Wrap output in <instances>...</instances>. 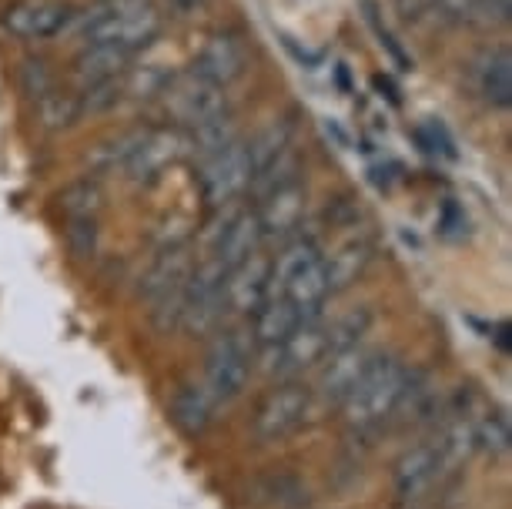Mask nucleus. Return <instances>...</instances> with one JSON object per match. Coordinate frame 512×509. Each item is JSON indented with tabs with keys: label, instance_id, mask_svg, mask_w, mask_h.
I'll list each match as a JSON object with an SVG mask.
<instances>
[{
	"label": "nucleus",
	"instance_id": "obj_20",
	"mask_svg": "<svg viewBox=\"0 0 512 509\" xmlns=\"http://www.w3.org/2000/svg\"><path fill=\"white\" fill-rule=\"evenodd\" d=\"M171 422L185 432V436H205L211 426V412H215V402L205 396L201 386H178L175 396L168 402Z\"/></svg>",
	"mask_w": 512,
	"mask_h": 509
},
{
	"label": "nucleus",
	"instance_id": "obj_4",
	"mask_svg": "<svg viewBox=\"0 0 512 509\" xmlns=\"http://www.w3.org/2000/svg\"><path fill=\"white\" fill-rule=\"evenodd\" d=\"M262 349V376L268 379H295L298 372L318 366L328 355V335H325V319L322 322H305L278 345H258Z\"/></svg>",
	"mask_w": 512,
	"mask_h": 509
},
{
	"label": "nucleus",
	"instance_id": "obj_38",
	"mask_svg": "<svg viewBox=\"0 0 512 509\" xmlns=\"http://www.w3.org/2000/svg\"><path fill=\"white\" fill-rule=\"evenodd\" d=\"M395 509H419V506H415V503H399Z\"/></svg>",
	"mask_w": 512,
	"mask_h": 509
},
{
	"label": "nucleus",
	"instance_id": "obj_25",
	"mask_svg": "<svg viewBox=\"0 0 512 509\" xmlns=\"http://www.w3.org/2000/svg\"><path fill=\"white\" fill-rule=\"evenodd\" d=\"M81 118L84 114H81V98H77V94H64L54 88L51 94H44V98L37 101V121H41V128L51 134L74 128Z\"/></svg>",
	"mask_w": 512,
	"mask_h": 509
},
{
	"label": "nucleus",
	"instance_id": "obj_9",
	"mask_svg": "<svg viewBox=\"0 0 512 509\" xmlns=\"http://www.w3.org/2000/svg\"><path fill=\"white\" fill-rule=\"evenodd\" d=\"M272 295V258L255 252L241 265L228 268L225 278V309L238 315H255Z\"/></svg>",
	"mask_w": 512,
	"mask_h": 509
},
{
	"label": "nucleus",
	"instance_id": "obj_24",
	"mask_svg": "<svg viewBox=\"0 0 512 509\" xmlns=\"http://www.w3.org/2000/svg\"><path fill=\"white\" fill-rule=\"evenodd\" d=\"M188 131V141H191V151L201 158H211L218 155L221 148H228L231 141H238L235 134V118H231V111H221L215 118L195 124V128H185Z\"/></svg>",
	"mask_w": 512,
	"mask_h": 509
},
{
	"label": "nucleus",
	"instance_id": "obj_5",
	"mask_svg": "<svg viewBox=\"0 0 512 509\" xmlns=\"http://www.w3.org/2000/svg\"><path fill=\"white\" fill-rule=\"evenodd\" d=\"M248 185H251V161L245 141H231L218 155L201 158L198 188L211 208H225L231 201H238L248 191Z\"/></svg>",
	"mask_w": 512,
	"mask_h": 509
},
{
	"label": "nucleus",
	"instance_id": "obj_1",
	"mask_svg": "<svg viewBox=\"0 0 512 509\" xmlns=\"http://www.w3.org/2000/svg\"><path fill=\"white\" fill-rule=\"evenodd\" d=\"M409 366L395 355H379L369 362L365 376L355 382L349 399L342 402L345 422L352 429H379L392 419L395 406H399L405 382H409Z\"/></svg>",
	"mask_w": 512,
	"mask_h": 509
},
{
	"label": "nucleus",
	"instance_id": "obj_10",
	"mask_svg": "<svg viewBox=\"0 0 512 509\" xmlns=\"http://www.w3.org/2000/svg\"><path fill=\"white\" fill-rule=\"evenodd\" d=\"M71 4L64 0H17L4 11V27L21 41H44L71 24Z\"/></svg>",
	"mask_w": 512,
	"mask_h": 509
},
{
	"label": "nucleus",
	"instance_id": "obj_21",
	"mask_svg": "<svg viewBox=\"0 0 512 509\" xmlns=\"http://www.w3.org/2000/svg\"><path fill=\"white\" fill-rule=\"evenodd\" d=\"M191 272V258L185 245H168L164 252L154 258V265L148 268V275L141 278V295L144 299H161L168 288L181 285Z\"/></svg>",
	"mask_w": 512,
	"mask_h": 509
},
{
	"label": "nucleus",
	"instance_id": "obj_2",
	"mask_svg": "<svg viewBox=\"0 0 512 509\" xmlns=\"http://www.w3.org/2000/svg\"><path fill=\"white\" fill-rule=\"evenodd\" d=\"M251 379V345L241 332H225L218 335L215 345L208 349L205 362V396L215 406H228L241 392L248 389Z\"/></svg>",
	"mask_w": 512,
	"mask_h": 509
},
{
	"label": "nucleus",
	"instance_id": "obj_13",
	"mask_svg": "<svg viewBox=\"0 0 512 509\" xmlns=\"http://www.w3.org/2000/svg\"><path fill=\"white\" fill-rule=\"evenodd\" d=\"M372 359H375V352H369L365 345H355V349L328 355L322 379H318V389H312V392L318 399L342 406V402L349 399V392L355 389V382L365 376V369H369Z\"/></svg>",
	"mask_w": 512,
	"mask_h": 509
},
{
	"label": "nucleus",
	"instance_id": "obj_16",
	"mask_svg": "<svg viewBox=\"0 0 512 509\" xmlns=\"http://www.w3.org/2000/svg\"><path fill=\"white\" fill-rule=\"evenodd\" d=\"M369 262H372V242H369V238H349V242L338 245L332 255H322L328 295L349 292V288L365 275Z\"/></svg>",
	"mask_w": 512,
	"mask_h": 509
},
{
	"label": "nucleus",
	"instance_id": "obj_14",
	"mask_svg": "<svg viewBox=\"0 0 512 509\" xmlns=\"http://www.w3.org/2000/svg\"><path fill=\"white\" fill-rule=\"evenodd\" d=\"M265 235L258 225V211L255 208H241L231 218H225V228L215 232V258L225 268L241 265L245 258H251L262 248Z\"/></svg>",
	"mask_w": 512,
	"mask_h": 509
},
{
	"label": "nucleus",
	"instance_id": "obj_19",
	"mask_svg": "<svg viewBox=\"0 0 512 509\" xmlns=\"http://www.w3.org/2000/svg\"><path fill=\"white\" fill-rule=\"evenodd\" d=\"M151 128H144V124H138V128H128L121 134H111V138L98 141L91 148L88 155V168L91 175H111V171H124V165L138 155V148L144 144V138H148Z\"/></svg>",
	"mask_w": 512,
	"mask_h": 509
},
{
	"label": "nucleus",
	"instance_id": "obj_3",
	"mask_svg": "<svg viewBox=\"0 0 512 509\" xmlns=\"http://www.w3.org/2000/svg\"><path fill=\"white\" fill-rule=\"evenodd\" d=\"M315 392L302 386V382H282L265 396L258 406L255 419H251V436L258 443H282V439L295 436L305 426L308 412H312Z\"/></svg>",
	"mask_w": 512,
	"mask_h": 509
},
{
	"label": "nucleus",
	"instance_id": "obj_34",
	"mask_svg": "<svg viewBox=\"0 0 512 509\" xmlns=\"http://www.w3.org/2000/svg\"><path fill=\"white\" fill-rule=\"evenodd\" d=\"M412 138L422 144L425 155H439V151H442V155H449V158L456 155V151H452V138H449L446 128H442V124H439L436 118L422 121L419 128L412 131Z\"/></svg>",
	"mask_w": 512,
	"mask_h": 509
},
{
	"label": "nucleus",
	"instance_id": "obj_28",
	"mask_svg": "<svg viewBox=\"0 0 512 509\" xmlns=\"http://www.w3.org/2000/svg\"><path fill=\"white\" fill-rule=\"evenodd\" d=\"M171 74L161 71L158 64L151 67H128L124 71V98H134V101H148V98H161V91L168 88Z\"/></svg>",
	"mask_w": 512,
	"mask_h": 509
},
{
	"label": "nucleus",
	"instance_id": "obj_36",
	"mask_svg": "<svg viewBox=\"0 0 512 509\" xmlns=\"http://www.w3.org/2000/svg\"><path fill=\"white\" fill-rule=\"evenodd\" d=\"M476 4V0H439V7L446 11L449 17H459V21H466L469 7Z\"/></svg>",
	"mask_w": 512,
	"mask_h": 509
},
{
	"label": "nucleus",
	"instance_id": "obj_7",
	"mask_svg": "<svg viewBox=\"0 0 512 509\" xmlns=\"http://www.w3.org/2000/svg\"><path fill=\"white\" fill-rule=\"evenodd\" d=\"M191 155V141L185 128H171V124H161V128H151L148 138L138 148L128 165H124L121 175L134 181V185H151L154 178H161L164 168L178 165L181 158Z\"/></svg>",
	"mask_w": 512,
	"mask_h": 509
},
{
	"label": "nucleus",
	"instance_id": "obj_31",
	"mask_svg": "<svg viewBox=\"0 0 512 509\" xmlns=\"http://www.w3.org/2000/svg\"><path fill=\"white\" fill-rule=\"evenodd\" d=\"M466 21L479 31H499L512 21V0H476L469 7Z\"/></svg>",
	"mask_w": 512,
	"mask_h": 509
},
{
	"label": "nucleus",
	"instance_id": "obj_32",
	"mask_svg": "<svg viewBox=\"0 0 512 509\" xmlns=\"http://www.w3.org/2000/svg\"><path fill=\"white\" fill-rule=\"evenodd\" d=\"M77 98H81V114H104V111L118 108V104L124 101V84H121V78L104 81V84H91V88H84Z\"/></svg>",
	"mask_w": 512,
	"mask_h": 509
},
{
	"label": "nucleus",
	"instance_id": "obj_29",
	"mask_svg": "<svg viewBox=\"0 0 512 509\" xmlns=\"http://www.w3.org/2000/svg\"><path fill=\"white\" fill-rule=\"evenodd\" d=\"M262 496H268V503L275 509H302L308 506V489L298 483L295 476H268L262 479Z\"/></svg>",
	"mask_w": 512,
	"mask_h": 509
},
{
	"label": "nucleus",
	"instance_id": "obj_23",
	"mask_svg": "<svg viewBox=\"0 0 512 509\" xmlns=\"http://www.w3.org/2000/svg\"><path fill=\"white\" fill-rule=\"evenodd\" d=\"M245 148H248V161H251V178H255L258 171L268 168L272 161H278L288 148H292V124L288 121L268 124V128L258 131Z\"/></svg>",
	"mask_w": 512,
	"mask_h": 509
},
{
	"label": "nucleus",
	"instance_id": "obj_11",
	"mask_svg": "<svg viewBox=\"0 0 512 509\" xmlns=\"http://www.w3.org/2000/svg\"><path fill=\"white\" fill-rule=\"evenodd\" d=\"M245 47L235 34H211L205 44H201V51L195 54V61H191V74L208 84H215V88H228V84H235L241 74H245Z\"/></svg>",
	"mask_w": 512,
	"mask_h": 509
},
{
	"label": "nucleus",
	"instance_id": "obj_8",
	"mask_svg": "<svg viewBox=\"0 0 512 509\" xmlns=\"http://www.w3.org/2000/svg\"><path fill=\"white\" fill-rule=\"evenodd\" d=\"M442 473H446V463H442L436 439H425V443H415L399 456L392 473V486L402 503H415V499H422L436 486V479Z\"/></svg>",
	"mask_w": 512,
	"mask_h": 509
},
{
	"label": "nucleus",
	"instance_id": "obj_6",
	"mask_svg": "<svg viewBox=\"0 0 512 509\" xmlns=\"http://www.w3.org/2000/svg\"><path fill=\"white\" fill-rule=\"evenodd\" d=\"M161 98L168 114L178 121V128H195V124L228 111L225 88H215V84L195 78L191 71L181 74V78H171L168 88L161 91Z\"/></svg>",
	"mask_w": 512,
	"mask_h": 509
},
{
	"label": "nucleus",
	"instance_id": "obj_37",
	"mask_svg": "<svg viewBox=\"0 0 512 509\" xmlns=\"http://www.w3.org/2000/svg\"><path fill=\"white\" fill-rule=\"evenodd\" d=\"M171 7H175L178 14H191L195 7H201V0H171Z\"/></svg>",
	"mask_w": 512,
	"mask_h": 509
},
{
	"label": "nucleus",
	"instance_id": "obj_15",
	"mask_svg": "<svg viewBox=\"0 0 512 509\" xmlns=\"http://www.w3.org/2000/svg\"><path fill=\"white\" fill-rule=\"evenodd\" d=\"M131 51L121 44H88L81 54L74 57V81L81 88L104 81H118L124 78V71L131 67Z\"/></svg>",
	"mask_w": 512,
	"mask_h": 509
},
{
	"label": "nucleus",
	"instance_id": "obj_12",
	"mask_svg": "<svg viewBox=\"0 0 512 509\" xmlns=\"http://www.w3.org/2000/svg\"><path fill=\"white\" fill-rule=\"evenodd\" d=\"M305 208H308V191L302 181H292V185H282L275 188L272 195L262 198L258 205V225H262V235L265 238H288L302 225L305 218Z\"/></svg>",
	"mask_w": 512,
	"mask_h": 509
},
{
	"label": "nucleus",
	"instance_id": "obj_18",
	"mask_svg": "<svg viewBox=\"0 0 512 509\" xmlns=\"http://www.w3.org/2000/svg\"><path fill=\"white\" fill-rule=\"evenodd\" d=\"M298 325H305L302 309L285 299V295H268L262 309L255 312V342L258 345H278L292 335Z\"/></svg>",
	"mask_w": 512,
	"mask_h": 509
},
{
	"label": "nucleus",
	"instance_id": "obj_33",
	"mask_svg": "<svg viewBox=\"0 0 512 509\" xmlns=\"http://www.w3.org/2000/svg\"><path fill=\"white\" fill-rule=\"evenodd\" d=\"M67 248L74 258H91L98 252V218H67Z\"/></svg>",
	"mask_w": 512,
	"mask_h": 509
},
{
	"label": "nucleus",
	"instance_id": "obj_27",
	"mask_svg": "<svg viewBox=\"0 0 512 509\" xmlns=\"http://www.w3.org/2000/svg\"><path fill=\"white\" fill-rule=\"evenodd\" d=\"M57 201L67 218H98V211L104 208V188L98 178H81L67 185Z\"/></svg>",
	"mask_w": 512,
	"mask_h": 509
},
{
	"label": "nucleus",
	"instance_id": "obj_17",
	"mask_svg": "<svg viewBox=\"0 0 512 509\" xmlns=\"http://www.w3.org/2000/svg\"><path fill=\"white\" fill-rule=\"evenodd\" d=\"M472 67H476L472 74H476V88L482 98L489 104H496V108H509L512 104V51L509 47L506 44L489 47Z\"/></svg>",
	"mask_w": 512,
	"mask_h": 509
},
{
	"label": "nucleus",
	"instance_id": "obj_26",
	"mask_svg": "<svg viewBox=\"0 0 512 509\" xmlns=\"http://www.w3.org/2000/svg\"><path fill=\"white\" fill-rule=\"evenodd\" d=\"M472 443H476V453H489V456H506L509 453V419L502 412H476L472 416Z\"/></svg>",
	"mask_w": 512,
	"mask_h": 509
},
{
	"label": "nucleus",
	"instance_id": "obj_35",
	"mask_svg": "<svg viewBox=\"0 0 512 509\" xmlns=\"http://www.w3.org/2000/svg\"><path fill=\"white\" fill-rule=\"evenodd\" d=\"M395 4V14L402 21H422L425 14H432L439 7V0H392Z\"/></svg>",
	"mask_w": 512,
	"mask_h": 509
},
{
	"label": "nucleus",
	"instance_id": "obj_30",
	"mask_svg": "<svg viewBox=\"0 0 512 509\" xmlns=\"http://www.w3.org/2000/svg\"><path fill=\"white\" fill-rule=\"evenodd\" d=\"M17 78H21V91L34 101H41L44 94L54 91V74H51V64H47L44 57H24Z\"/></svg>",
	"mask_w": 512,
	"mask_h": 509
},
{
	"label": "nucleus",
	"instance_id": "obj_22",
	"mask_svg": "<svg viewBox=\"0 0 512 509\" xmlns=\"http://www.w3.org/2000/svg\"><path fill=\"white\" fill-rule=\"evenodd\" d=\"M375 322V315L369 305H355V309L342 312L335 322H325V335H328V355L335 352H345V349H355V345L365 342ZM325 355V359H328Z\"/></svg>",
	"mask_w": 512,
	"mask_h": 509
}]
</instances>
